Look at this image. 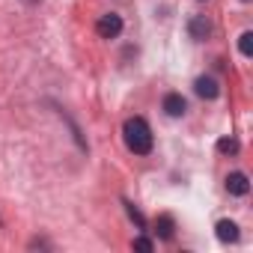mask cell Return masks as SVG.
<instances>
[{
    "label": "cell",
    "instance_id": "obj_2",
    "mask_svg": "<svg viewBox=\"0 0 253 253\" xmlns=\"http://www.w3.org/2000/svg\"><path fill=\"white\" fill-rule=\"evenodd\" d=\"M95 33H98L101 39H116V36L122 33V18H119L116 12L101 15V18H98V24H95Z\"/></svg>",
    "mask_w": 253,
    "mask_h": 253
},
{
    "label": "cell",
    "instance_id": "obj_3",
    "mask_svg": "<svg viewBox=\"0 0 253 253\" xmlns=\"http://www.w3.org/2000/svg\"><path fill=\"white\" fill-rule=\"evenodd\" d=\"M194 92H197L200 98H209V101H211V98L220 95V84H217L211 75H203V78L194 81Z\"/></svg>",
    "mask_w": 253,
    "mask_h": 253
},
{
    "label": "cell",
    "instance_id": "obj_5",
    "mask_svg": "<svg viewBox=\"0 0 253 253\" xmlns=\"http://www.w3.org/2000/svg\"><path fill=\"white\" fill-rule=\"evenodd\" d=\"M226 191H229L232 197H244V194L250 191V179H247L244 173H238V170H235V173H229V176H226Z\"/></svg>",
    "mask_w": 253,
    "mask_h": 253
},
{
    "label": "cell",
    "instance_id": "obj_10",
    "mask_svg": "<svg viewBox=\"0 0 253 253\" xmlns=\"http://www.w3.org/2000/svg\"><path fill=\"white\" fill-rule=\"evenodd\" d=\"M238 51H241L244 57H253V33H250V30L238 36Z\"/></svg>",
    "mask_w": 253,
    "mask_h": 253
},
{
    "label": "cell",
    "instance_id": "obj_6",
    "mask_svg": "<svg viewBox=\"0 0 253 253\" xmlns=\"http://www.w3.org/2000/svg\"><path fill=\"white\" fill-rule=\"evenodd\" d=\"M188 33H191V39H206V36L211 33V21H209L206 15H194V18L188 21Z\"/></svg>",
    "mask_w": 253,
    "mask_h": 253
},
{
    "label": "cell",
    "instance_id": "obj_8",
    "mask_svg": "<svg viewBox=\"0 0 253 253\" xmlns=\"http://www.w3.org/2000/svg\"><path fill=\"white\" fill-rule=\"evenodd\" d=\"M217 238L223 241V244H232V241H238V226L232 223V220H217Z\"/></svg>",
    "mask_w": 253,
    "mask_h": 253
},
{
    "label": "cell",
    "instance_id": "obj_11",
    "mask_svg": "<svg viewBox=\"0 0 253 253\" xmlns=\"http://www.w3.org/2000/svg\"><path fill=\"white\" fill-rule=\"evenodd\" d=\"M125 211H128V217H131V220H134L140 229H146V217H143V214H140V211H137L131 203H125Z\"/></svg>",
    "mask_w": 253,
    "mask_h": 253
},
{
    "label": "cell",
    "instance_id": "obj_12",
    "mask_svg": "<svg viewBox=\"0 0 253 253\" xmlns=\"http://www.w3.org/2000/svg\"><path fill=\"white\" fill-rule=\"evenodd\" d=\"M134 250H143V253H152V250H155V244H152L149 238H143V235H140V238H134Z\"/></svg>",
    "mask_w": 253,
    "mask_h": 253
},
{
    "label": "cell",
    "instance_id": "obj_4",
    "mask_svg": "<svg viewBox=\"0 0 253 253\" xmlns=\"http://www.w3.org/2000/svg\"><path fill=\"white\" fill-rule=\"evenodd\" d=\"M164 110H167V116H185L188 113V101L182 98V92H167L164 95Z\"/></svg>",
    "mask_w": 253,
    "mask_h": 253
},
{
    "label": "cell",
    "instance_id": "obj_1",
    "mask_svg": "<svg viewBox=\"0 0 253 253\" xmlns=\"http://www.w3.org/2000/svg\"><path fill=\"white\" fill-rule=\"evenodd\" d=\"M122 137H125V146H128L134 155H149V152H152V128H149V122H146L143 116L125 119Z\"/></svg>",
    "mask_w": 253,
    "mask_h": 253
},
{
    "label": "cell",
    "instance_id": "obj_9",
    "mask_svg": "<svg viewBox=\"0 0 253 253\" xmlns=\"http://www.w3.org/2000/svg\"><path fill=\"white\" fill-rule=\"evenodd\" d=\"M217 152L220 155H235L238 152V140L235 137H220L217 140Z\"/></svg>",
    "mask_w": 253,
    "mask_h": 253
},
{
    "label": "cell",
    "instance_id": "obj_7",
    "mask_svg": "<svg viewBox=\"0 0 253 253\" xmlns=\"http://www.w3.org/2000/svg\"><path fill=\"white\" fill-rule=\"evenodd\" d=\"M155 232H158V238L170 241L173 232H176V220H173L170 214H158V220H155Z\"/></svg>",
    "mask_w": 253,
    "mask_h": 253
}]
</instances>
